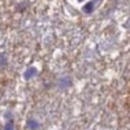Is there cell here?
I'll list each match as a JSON object with an SVG mask.
<instances>
[{
  "label": "cell",
  "instance_id": "6da1fadb",
  "mask_svg": "<svg viewBox=\"0 0 130 130\" xmlns=\"http://www.w3.org/2000/svg\"><path fill=\"white\" fill-rule=\"evenodd\" d=\"M37 74H38V70H37L35 68H29V69H26L25 73H24V78H25L26 81H30L31 78L37 77Z\"/></svg>",
  "mask_w": 130,
  "mask_h": 130
},
{
  "label": "cell",
  "instance_id": "7a4b0ae2",
  "mask_svg": "<svg viewBox=\"0 0 130 130\" xmlns=\"http://www.w3.org/2000/svg\"><path fill=\"white\" fill-rule=\"evenodd\" d=\"M72 85V79L70 77H64L59 81V86L60 87H69V86Z\"/></svg>",
  "mask_w": 130,
  "mask_h": 130
},
{
  "label": "cell",
  "instance_id": "3957f363",
  "mask_svg": "<svg viewBox=\"0 0 130 130\" xmlns=\"http://www.w3.org/2000/svg\"><path fill=\"white\" fill-rule=\"evenodd\" d=\"M26 127H27V129H39L40 126H39V122H38L37 120H34V118H32V120H29V121H27Z\"/></svg>",
  "mask_w": 130,
  "mask_h": 130
},
{
  "label": "cell",
  "instance_id": "277c9868",
  "mask_svg": "<svg viewBox=\"0 0 130 130\" xmlns=\"http://www.w3.org/2000/svg\"><path fill=\"white\" fill-rule=\"evenodd\" d=\"M70 3H74L75 5H83L85 3H87L89 0H69Z\"/></svg>",
  "mask_w": 130,
  "mask_h": 130
},
{
  "label": "cell",
  "instance_id": "5b68a950",
  "mask_svg": "<svg viewBox=\"0 0 130 130\" xmlns=\"http://www.w3.org/2000/svg\"><path fill=\"white\" fill-rule=\"evenodd\" d=\"M0 61H2V62H0V65H2V67H5V65H7V57H5L4 53H2V55H0Z\"/></svg>",
  "mask_w": 130,
  "mask_h": 130
}]
</instances>
